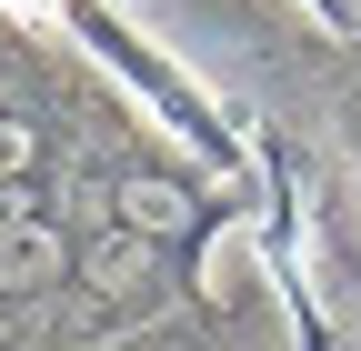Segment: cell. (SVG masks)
Returning a JSON list of instances; mask_svg holds the SVG:
<instances>
[{"mask_svg":"<svg viewBox=\"0 0 361 351\" xmlns=\"http://www.w3.org/2000/svg\"><path fill=\"white\" fill-rule=\"evenodd\" d=\"M71 40H80V51H101V61L130 80V91H141V101H151V111L180 130V141H191V151L211 161V171H241V161H251L241 121L221 111V101H211V91H201V80L180 70L171 51H161L151 30H130V20H111V11H71Z\"/></svg>","mask_w":361,"mask_h":351,"instance_id":"1","label":"cell"}]
</instances>
